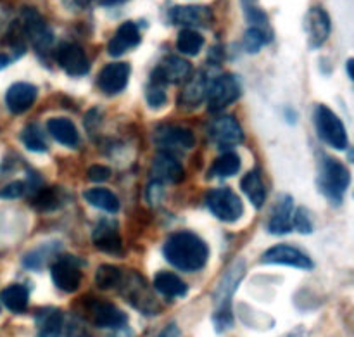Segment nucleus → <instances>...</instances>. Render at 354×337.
Returning <instances> with one entry per match:
<instances>
[{
	"instance_id": "nucleus-41",
	"label": "nucleus",
	"mask_w": 354,
	"mask_h": 337,
	"mask_svg": "<svg viewBox=\"0 0 354 337\" xmlns=\"http://www.w3.org/2000/svg\"><path fill=\"white\" fill-rule=\"evenodd\" d=\"M159 337H178V329H176V325L173 324L168 325V327L159 334Z\"/></svg>"
},
{
	"instance_id": "nucleus-5",
	"label": "nucleus",
	"mask_w": 354,
	"mask_h": 337,
	"mask_svg": "<svg viewBox=\"0 0 354 337\" xmlns=\"http://www.w3.org/2000/svg\"><path fill=\"white\" fill-rule=\"evenodd\" d=\"M21 17H23L26 37L30 38V42L40 54H45L54 44V33H52L47 21L44 19V16L35 7H24L21 10Z\"/></svg>"
},
{
	"instance_id": "nucleus-23",
	"label": "nucleus",
	"mask_w": 354,
	"mask_h": 337,
	"mask_svg": "<svg viewBox=\"0 0 354 337\" xmlns=\"http://www.w3.org/2000/svg\"><path fill=\"white\" fill-rule=\"evenodd\" d=\"M292 217H294V201L290 196H282L277 203L273 215L270 217L268 232L275 235L289 234L292 230Z\"/></svg>"
},
{
	"instance_id": "nucleus-1",
	"label": "nucleus",
	"mask_w": 354,
	"mask_h": 337,
	"mask_svg": "<svg viewBox=\"0 0 354 337\" xmlns=\"http://www.w3.org/2000/svg\"><path fill=\"white\" fill-rule=\"evenodd\" d=\"M165 258L182 272H197L204 268L209 258V248L192 232H176L162 246Z\"/></svg>"
},
{
	"instance_id": "nucleus-38",
	"label": "nucleus",
	"mask_w": 354,
	"mask_h": 337,
	"mask_svg": "<svg viewBox=\"0 0 354 337\" xmlns=\"http://www.w3.org/2000/svg\"><path fill=\"white\" fill-rule=\"evenodd\" d=\"M145 99H147V104L151 107H161L166 104V93L161 86L152 85L151 89H149L147 97H145Z\"/></svg>"
},
{
	"instance_id": "nucleus-7",
	"label": "nucleus",
	"mask_w": 354,
	"mask_h": 337,
	"mask_svg": "<svg viewBox=\"0 0 354 337\" xmlns=\"http://www.w3.org/2000/svg\"><path fill=\"white\" fill-rule=\"evenodd\" d=\"M207 208L221 221H237L244 215V206L237 194L232 189H216L207 194Z\"/></svg>"
},
{
	"instance_id": "nucleus-34",
	"label": "nucleus",
	"mask_w": 354,
	"mask_h": 337,
	"mask_svg": "<svg viewBox=\"0 0 354 337\" xmlns=\"http://www.w3.org/2000/svg\"><path fill=\"white\" fill-rule=\"evenodd\" d=\"M95 282L100 289H113V287L120 286L121 282V272L116 266L102 265L99 266L95 273Z\"/></svg>"
},
{
	"instance_id": "nucleus-26",
	"label": "nucleus",
	"mask_w": 354,
	"mask_h": 337,
	"mask_svg": "<svg viewBox=\"0 0 354 337\" xmlns=\"http://www.w3.org/2000/svg\"><path fill=\"white\" fill-rule=\"evenodd\" d=\"M0 301L3 307L12 313H23L26 311L28 303H30V293L21 284H14V286L6 287L0 294Z\"/></svg>"
},
{
	"instance_id": "nucleus-42",
	"label": "nucleus",
	"mask_w": 354,
	"mask_h": 337,
	"mask_svg": "<svg viewBox=\"0 0 354 337\" xmlns=\"http://www.w3.org/2000/svg\"><path fill=\"white\" fill-rule=\"evenodd\" d=\"M99 2L106 7H113V6H120V3H124L127 0H99Z\"/></svg>"
},
{
	"instance_id": "nucleus-27",
	"label": "nucleus",
	"mask_w": 354,
	"mask_h": 337,
	"mask_svg": "<svg viewBox=\"0 0 354 337\" xmlns=\"http://www.w3.org/2000/svg\"><path fill=\"white\" fill-rule=\"evenodd\" d=\"M154 287L158 293L168 298H183L189 291L187 284L180 277L169 272H159L154 279Z\"/></svg>"
},
{
	"instance_id": "nucleus-12",
	"label": "nucleus",
	"mask_w": 354,
	"mask_h": 337,
	"mask_svg": "<svg viewBox=\"0 0 354 337\" xmlns=\"http://www.w3.org/2000/svg\"><path fill=\"white\" fill-rule=\"evenodd\" d=\"M261 259L265 265H286L303 270L313 268V262L310 259V256H306L304 253H301L299 249L292 248V246L286 244L270 248L268 251L263 255Z\"/></svg>"
},
{
	"instance_id": "nucleus-24",
	"label": "nucleus",
	"mask_w": 354,
	"mask_h": 337,
	"mask_svg": "<svg viewBox=\"0 0 354 337\" xmlns=\"http://www.w3.org/2000/svg\"><path fill=\"white\" fill-rule=\"evenodd\" d=\"M47 130L59 144L66 145V147H76L78 145V130H76L75 123L68 118H52V120L47 121Z\"/></svg>"
},
{
	"instance_id": "nucleus-36",
	"label": "nucleus",
	"mask_w": 354,
	"mask_h": 337,
	"mask_svg": "<svg viewBox=\"0 0 354 337\" xmlns=\"http://www.w3.org/2000/svg\"><path fill=\"white\" fill-rule=\"evenodd\" d=\"M35 210L38 211H50L59 206V196L54 189H40L37 190V196L33 199Z\"/></svg>"
},
{
	"instance_id": "nucleus-18",
	"label": "nucleus",
	"mask_w": 354,
	"mask_h": 337,
	"mask_svg": "<svg viewBox=\"0 0 354 337\" xmlns=\"http://www.w3.org/2000/svg\"><path fill=\"white\" fill-rule=\"evenodd\" d=\"M140 30H138L137 24L133 21H127V23L121 24L116 30L114 37L109 40L107 45V52H109L113 57H120V55L127 54L128 51L137 47L140 44Z\"/></svg>"
},
{
	"instance_id": "nucleus-39",
	"label": "nucleus",
	"mask_w": 354,
	"mask_h": 337,
	"mask_svg": "<svg viewBox=\"0 0 354 337\" xmlns=\"http://www.w3.org/2000/svg\"><path fill=\"white\" fill-rule=\"evenodd\" d=\"M86 175H88V179L92 182H106L111 176V170L102 165H92L88 168V172H86Z\"/></svg>"
},
{
	"instance_id": "nucleus-35",
	"label": "nucleus",
	"mask_w": 354,
	"mask_h": 337,
	"mask_svg": "<svg viewBox=\"0 0 354 337\" xmlns=\"http://www.w3.org/2000/svg\"><path fill=\"white\" fill-rule=\"evenodd\" d=\"M21 142L26 145V149H30V151L33 152L47 151V144H45L38 127H35V125H28V127L21 131Z\"/></svg>"
},
{
	"instance_id": "nucleus-32",
	"label": "nucleus",
	"mask_w": 354,
	"mask_h": 337,
	"mask_svg": "<svg viewBox=\"0 0 354 337\" xmlns=\"http://www.w3.org/2000/svg\"><path fill=\"white\" fill-rule=\"evenodd\" d=\"M272 30H261V28L249 26L248 31L244 33V40H242L244 51L249 52V54H256V52L261 51L272 40Z\"/></svg>"
},
{
	"instance_id": "nucleus-31",
	"label": "nucleus",
	"mask_w": 354,
	"mask_h": 337,
	"mask_svg": "<svg viewBox=\"0 0 354 337\" xmlns=\"http://www.w3.org/2000/svg\"><path fill=\"white\" fill-rule=\"evenodd\" d=\"M204 45V37L196 30H185L180 31L178 40H176V48L185 55H197Z\"/></svg>"
},
{
	"instance_id": "nucleus-13",
	"label": "nucleus",
	"mask_w": 354,
	"mask_h": 337,
	"mask_svg": "<svg viewBox=\"0 0 354 337\" xmlns=\"http://www.w3.org/2000/svg\"><path fill=\"white\" fill-rule=\"evenodd\" d=\"M209 137L221 149H230L242 144L244 131L234 116H221L209 127Z\"/></svg>"
},
{
	"instance_id": "nucleus-30",
	"label": "nucleus",
	"mask_w": 354,
	"mask_h": 337,
	"mask_svg": "<svg viewBox=\"0 0 354 337\" xmlns=\"http://www.w3.org/2000/svg\"><path fill=\"white\" fill-rule=\"evenodd\" d=\"M239 170H241V158H239V154L234 151H227L220 158L214 159L209 175L227 179V176L237 175Z\"/></svg>"
},
{
	"instance_id": "nucleus-44",
	"label": "nucleus",
	"mask_w": 354,
	"mask_h": 337,
	"mask_svg": "<svg viewBox=\"0 0 354 337\" xmlns=\"http://www.w3.org/2000/svg\"><path fill=\"white\" fill-rule=\"evenodd\" d=\"M353 64H354V61L353 59H349L348 61V75H349V78H354V75H353Z\"/></svg>"
},
{
	"instance_id": "nucleus-33",
	"label": "nucleus",
	"mask_w": 354,
	"mask_h": 337,
	"mask_svg": "<svg viewBox=\"0 0 354 337\" xmlns=\"http://www.w3.org/2000/svg\"><path fill=\"white\" fill-rule=\"evenodd\" d=\"M55 246H57V242H50V244L33 249V251L28 253L23 258V265L30 270H41L45 266V263L48 262V258L59 251V248H55Z\"/></svg>"
},
{
	"instance_id": "nucleus-4",
	"label": "nucleus",
	"mask_w": 354,
	"mask_h": 337,
	"mask_svg": "<svg viewBox=\"0 0 354 337\" xmlns=\"http://www.w3.org/2000/svg\"><path fill=\"white\" fill-rule=\"evenodd\" d=\"M315 123H317V130L322 140L327 142L330 147L337 149V151L348 147V131H346L344 123L330 107L318 106L317 113H315Z\"/></svg>"
},
{
	"instance_id": "nucleus-21",
	"label": "nucleus",
	"mask_w": 354,
	"mask_h": 337,
	"mask_svg": "<svg viewBox=\"0 0 354 337\" xmlns=\"http://www.w3.org/2000/svg\"><path fill=\"white\" fill-rule=\"evenodd\" d=\"M52 280L64 293H75L82 284V272L69 259H59L50 268Z\"/></svg>"
},
{
	"instance_id": "nucleus-37",
	"label": "nucleus",
	"mask_w": 354,
	"mask_h": 337,
	"mask_svg": "<svg viewBox=\"0 0 354 337\" xmlns=\"http://www.w3.org/2000/svg\"><path fill=\"white\" fill-rule=\"evenodd\" d=\"M292 228H297L301 234H311L313 232V218L306 208H299L292 217Z\"/></svg>"
},
{
	"instance_id": "nucleus-2",
	"label": "nucleus",
	"mask_w": 354,
	"mask_h": 337,
	"mask_svg": "<svg viewBox=\"0 0 354 337\" xmlns=\"http://www.w3.org/2000/svg\"><path fill=\"white\" fill-rule=\"evenodd\" d=\"M245 273V263L244 259H237L230 268L227 270V273L221 279L220 286L216 287L214 291V310L213 320H214V329L218 332L227 331L228 327H232L234 324V315H232V308H230V301L232 296H234L235 289L241 284L242 277Z\"/></svg>"
},
{
	"instance_id": "nucleus-25",
	"label": "nucleus",
	"mask_w": 354,
	"mask_h": 337,
	"mask_svg": "<svg viewBox=\"0 0 354 337\" xmlns=\"http://www.w3.org/2000/svg\"><path fill=\"white\" fill-rule=\"evenodd\" d=\"M209 80L204 73H199L197 76H194L190 82H187L185 90L182 92L180 97V102L187 107L199 106L203 102L204 97H207V90H209Z\"/></svg>"
},
{
	"instance_id": "nucleus-15",
	"label": "nucleus",
	"mask_w": 354,
	"mask_h": 337,
	"mask_svg": "<svg viewBox=\"0 0 354 337\" xmlns=\"http://www.w3.org/2000/svg\"><path fill=\"white\" fill-rule=\"evenodd\" d=\"M304 30H306L310 47L320 48L330 35V17H328L327 10L322 7H313L308 10L306 19H304Z\"/></svg>"
},
{
	"instance_id": "nucleus-6",
	"label": "nucleus",
	"mask_w": 354,
	"mask_h": 337,
	"mask_svg": "<svg viewBox=\"0 0 354 337\" xmlns=\"http://www.w3.org/2000/svg\"><path fill=\"white\" fill-rule=\"evenodd\" d=\"M40 337H86L83 327L68 320L59 310H44L37 317Z\"/></svg>"
},
{
	"instance_id": "nucleus-11",
	"label": "nucleus",
	"mask_w": 354,
	"mask_h": 337,
	"mask_svg": "<svg viewBox=\"0 0 354 337\" xmlns=\"http://www.w3.org/2000/svg\"><path fill=\"white\" fill-rule=\"evenodd\" d=\"M55 61L71 76H85L90 69V61L85 51L78 44H71V42L59 45L55 52Z\"/></svg>"
},
{
	"instance_id": "nucleus-9",
	"label": "nucleus",
	"mask_w": 354,
	"mask_h": 337,
	"mask_svg": "<svg viewBox=\"0 0 354 337\" xmlns=\"http://www.w3.org/2000/svg\"><path fill=\"white\" fill-rule=\"evenodd\" d=\"M192 75V64L182 57L169 55L166 57L158 68L154 69L151 76L152 85H169V83H187Z\"/></svg>"
},
{
	"instance_id": "nucleus-10",
	"label": "nucleus",
	"mask_w": 354,
	"mask_h": 337,
	"mask_svg": "<svg viewBox=\"0 0 354 337\" xmlns=\"http://www.w3.org/2000/svg\"><path fill=\"white\" fill-rule=\"evenodd\" d=\"M169 21L176 26L209 28L213 23V10L206 6H175L168 12Z\"/></svg>"
},
{
	"instance_id": "nucleus-16",
	"label": "nucleus",
	"mask_w": 354,
	"mask_h": 337,
	"mask_svg": "<svg viewBox=\"0 0 354 337\" xmlns=\"http://www.w3.org/2000/svg\"><path fill=\"white\" fill-rule=\"evenodd\" d=\"M152 175L162 183H180L185 176V172L178 158H175L169 151H162L152 163Z\"/></svg>"
},
{
	"instance_id": "nucleus-29",
	"label": "nucleus",
	"mask_w": 354,
	"mask_h": 337,
	"mask_svg": "<svg viewBox=\"0 0 354 337\" xmlns=\"http://www.w3.org/2000/svg\"><path fill=\"white\" fill-rule=\"evenodd\" d=\"M85 201L92 206L99 208V210L107 211V213H118L120 211V199L116 197V194H113L107 189H90L83 194Z\"/></svg>"
},
{
	"instance_id": "nucleus-19",
	"label": "nucleus",
	"mask_w": 354,
	"mask_h": 337,
	"mask_svg": "<svg viewBox=\"0 0 354 337\" xmlns=\"http://www.w3.org/2000/svg\"><path fill=\"white\" fill-rule=\"evenodd\" d=\"M154 140L165 149H190L196 144V137L189 128L171 127V125L159 127L154 134Z\"/></svg>"
},
{
	"instance_id": "nucleus-20",
	"label": "nucleus",
	"mask_w": 354,
	"mask_h": 337,
	"mask_svg": "<svg viewBox=\"0 0 354 337\" xmlns=\"http://www.w3.org/2000/svg\"><path fill=\"white\" fill-rule=\"evenodd\" d=\"M37 95V86L31 83H14L6 93V106L12 114H23L33 106Z\"/></svg>"
},
{
	"instance_id": "nucleus-8",
	"label": "nucleus",
	"mask_w": 354,
	"mask_h": 337,
	"mask_svg": "<svg viewBox=\"0 0 354 337\" xmlns=\"http://www.w3.org/2000/svg\"><path fill=\"white\" fill-rule=\"evenodd\" d=\"M241 97V83L234 75H220L211 80L209 90H207V100H209V111L225 109Z\"/></svg>"
},
{
	"instance_id": "nucleus-14",
	"label": "nucleus",
	"mask_w": 354,
	"mask_h": 337,
	"mask_svg": "<svg viewBox=\"0 0 354 337\" xmlns=\"http://www.w3.org/2000/svg\"><path fill=\"white\" fill-rule=\"evenodd\" d=\"M130 64L128 62H111L104 66L99 73L97 85L107 95H116L121 90H124L128 80H130Z\"/></svg>"
},
{
	"instance_id": "nucleus-28",
	"label": "nucleus",
	"mask_w": 354,
	"mask_h": 337,
	"mask_svg": "<svg viewBox=\"0 0 354 337\" xmlns=\"http://www.w3.org/2000/svg\"><path fill=\"white\" fill-rule=\"evenodd\" d=\"M242 192L248 196V199L251 201L254 208H261L266 201V189L261 182V176L258 172H249L248 175L242 179L241 182Z\"/></svg>"
},
{
	"instance_id": "nucleus-43",
	"label": "nucleus",
	"mask_w": 354,
	"mask_h": 337,
	"mask_svg": "<svg viewBox=\"0 0 354 337\" xmlns=\"http://www.w3.org/2000/svg\"><path fill=\"white\" fill-rule=\"evenodd\" d=\"M10 62H12V59H10L9 55L0 54V69H3V68H6V66H9Z\"/></svg>"
},
{
	"instance_id": "nucleus-3",
	"label": "nucleus",
	"mask_w": 354,
	"mask_h": 337,
	"mask_svg": "<svg viewBox=\"0 0 354 337\" xmlns=\"http://www.w3.org/2000/svg\"><path fill=\"white\" fill-rule=\"evenodd\" d=\"M349 183H351L349 170L339 159L325 156L322 159L320 173H318V185L322 192L334 203H341Z\"/></svg>"
},
{
	"instance_id": "nucleus-22",
	"label": "nucleus",
	"mask_w": 354,
	"mask_h": 337,
	"mask_svg": "<svg viewBox=\"0 0 354 337\" xmlns=\"http://www.w3.org/2000/svg\"><path fill=\"white\" fill-rule=\"evenodd\" d=\"M92 241L99 248V251L107 253V255L120 256L123 253V242H121L120 232L114 221H102L93 230Z\"/></svg>"
},
{
	"instance_id": "nucleus-40",
	"label": "nucleus",
	"mask_w": 354,
	"mask_h": 337,
	"mask_svg": "<svg viewBox=\"0 0 354 337\" xmlns=\"http://www.w3.org/2000/svg\"><path fill=\"white\" fill-rule=\"evenodd\" d=\"M24 190H26V185H24V183L14 182V183H9L7 187H3L0 196H2L3 199H17V197L23 196Z\"/></svg>"
},
{
	"instance_id": "nucleus-17",
	"label": "nucleus",
	"mask_w": 354,
	"mask_h": 337,
	"mask_svg": "<svg viewBox=\"0 0 354 337\" xmlns=\"http://www.w3.org/2000/svg\"><path fill=\"white\" fill-rule=\"evenodd\" d=\"M90 313L93 324L100 329H123L128 322L127 315L107 301L93 300L90 303Z\"/></svg>"
}]
</instances>
